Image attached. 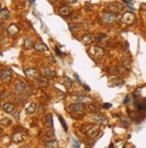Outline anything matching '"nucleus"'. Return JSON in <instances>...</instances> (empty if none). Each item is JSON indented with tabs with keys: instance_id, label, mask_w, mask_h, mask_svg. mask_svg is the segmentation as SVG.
Listing matches in <instances>:
<instances>
[{
	"instance_id": "79ce46f5",
	"label": "nucleus",
	"mask_w": 146,
	"mask_h": 148,
	"mask_svg": "<svg viewBox=\"0 0 146 148\" xmlns=\"http://www.w3.org/2000/svg\"><path fill=\"white\" fill-rule=\"evenodd\" d=\"M125 1L126 3H131V2H132V0H125Z\"/></svg>"
},
{
	"instance_id": "9b49d317",
	"label": "nucleus",
	"mask_w": 146,
	"mask_h": 148,
	"mask_svg": "<svg viewBox=\"0 0 146 148\" xmlns=\"http://www.w3.org/2000/svg\"><path fill=\"white\" fill-rule=\"evenodd\" d=\"M36 81H37L38 86L41 87V88H43V89L48 87V85H49V81H48L47 77H43V76L38 77L37 79H36Z\"/></svg>"
},
{
	"instance_id": "37998d69",
	"label": "nucleus",
	"mask_w": 146,
	"mask_h": 148,
	"mask_svg": "<svg viewBox=\"0 0 146 148\" xmlns=\"http://www.w3.org/2000/svg\"><path fill=\"white\" fill-rule=\"evenodd\" d=\"M109 148H114V145H113V144H111V145H109Z\"/></svg>"
},
{
	"instance_id": "f8f14e48",
	"label": "nucleus",
	"mask_w": 146,
	"mask_h": 148,
	"mask_svg": "<svg viewBox=\"0 0 146 148\" xmlns=\"http://www.w3.org/2000/svg\"><path fill=\"white\" fill-rule=\"evenodd\" d=\"M123 84V81L120 78H113L110 79V81L108 83L109 87H117V86H121Z\"/></svg>"
},
{
	"instance_id": "a211bd4d",
	"label": "nucleus",
	"mask_w": 146,
	"mask_h": 148,
	"mask_svg": "<svg viewBox=\"0 0 146 148\" xmlns=\"http://www.w3.org/2000/svg\"><path fill=\"white\" fill-rule=\"evenodd\" d=\"M3 110L5 113H8V114H13L14 110H15V106L13 103H10V102H7L3 106Z\"/></svg>"
},
{
	"instance_id": "1a4fd4ad",
	"label": "nucleus",
	"mask_w": 146,
	"mask_h": 148,
	"mask_svg": "<svg viewBox=\"0 0 146 148\" xmlns=\"http://www.w3.org/2000/svg\"><path fill=\"white\" fill-rule=\"evenodd\" d=\"M75 99L77 100L78 103L80 104H91V98H89L87 95H81V96H78L75 98Z\"/></svg>"
},
{
	"instance_id": "7ed1b4c3",
	"label": "nucleus",
	"mask_w": 146,
	"mask_h": 148,
	"mask_svg": "<svg viewBox=\"0 0 146 148\" xmlns=\"http://www.w3.org/2000/svg\"><path fill=\"white\" fill-rule=\"evenodd\" d=\"M117 18L116 14L112 13V12H105L101 15V19H102L103 23L106 25H110L112 23H114Z\"/></svg>"
},
{
	"instance_id": "f257e3e1",
	"label": "nucleus",
	"mask_w": 146,
	"mask_h": 148,
	"mask_svg": "<svg viewBox=\"0 0 146 148\" xmlns=\"http://www.w3.org/2000/svg\"><path fill=\"white\" fill-rule=\"evenodd\" d=\"M82 131L88 137L95 138L99 133V127L97 125H88L86 124L82 127Z\"/></svg>"
},
{
	"instance_id": "4be33fe9",
	"label": "nucleus",
	"mask_w": 146,
	"mask_h": 148,
	"mask_svg": "<svg viewBox=\"0 0 146 148\" xmlns=\"http://www.w3.org/2000/svg\"><path fill=\"white\" fill-rule=\"evenodd\" d=\"M44 124H45V127H48V128H52V127H53L52 116L50 115V114H49V115L46 117V118H45V122H44Z\"/></svg>"
},
{
	"instance_id": "c9c22d12",
	"label": "nucleus",
	"mask_w": 146,
	"mask_h": 148,
	"mask_svg": "<svg viewBox=\"0 0 146 148\" xmlns=\"http://www.w3.org/2000/svg\"><path fill=\"white\" fill-rule=\"evenodd\" d=\"M141 10H143V11H146V3H143L142 5H141Z\"/></svg>"
},
{
	"instance_id": "39448f33",
	"label": "nucleus",
	"mask_w": 146,
	"mask_h": 148,
	"mask_svg": "<svg viewBox=\"0 0 146 148\" xmlns=\"http://www.w3.org/2000/svg\"><path fill=\"white\" fill-rule=\"evenodd\" d=\"M70 109L71 112L75 113V114H82L85 109V107L83 104L80 103H75L70 106Z\"/></svg>"
},
{
	"instance_id": "9d476101",
	"label": "nucleus",
	"mask_w": 146,
	"mask_h": 148,
	"mask_svg": "<svg viewBox=\"0 0 146 148\" xmlns=\"http://www.w3.org/2000/svg\"><path fill=\"white\" fill-rule=\"evenodd\" d=\"M26 89V85L22 81H17L15 84V90L18 93H23Z\"/></svg>"
},
{
	"instance_id": "4468645a",
	"label": "nucleus",
	"mask_w": 146,
	"mask_h": 148,
	"mask_svg": "<svg viewBox=\"0 0 146 148\" xmlns=\"http://www.w3.org/2000/svg\"><path fill=\"white\" fill-rule=\"evenodd\" d=\"M7 33L9 35H16V33H18V31H19V27L16 25L15 24H12L11 25H9L8 26V28H7Z\"/></svg>"
},
{
	"instance_id": "f03ea898",
	"label": "nucleus",
	"mask_w": 146,
	"mask_h": 148,
	"mask_svg": "<svg viewBox=\"0 0 146 148\" xmlns=\"http://www.w3.org/2000/svg\"><path fill=\"white\" fill-rule=\"evenodd\" d=\"M106 8H108L109 12L116 14V13L122 12V11L125 9V5H123V4H122L121 2H112L108 5Z\"/></svg>"
},
{
	"instance_id": "58836bf2",
	"label": "nucleus",
	"mask_w": 146,
	"mask_h": 148,
	"mask_svg": "<svg viewBox=\"0 0 146 148\" xmlns=\"http://www.w3.org/2000/svg\"><path fill=\"white\" fill-rule=\"evenodd\" d=\"M55 51H56V52H57V54H58V55H61V53H60V51L59 50V48H58L57 46L55 47Z\"/></svg>"
},
{
	"instance_id": "c03bdc74",
	"label": "nucleus",
	"mask_w": 146,
	"mask_h": 148,
	"mask_svg": "<svg viewBox=\"0 0 146 148\" xmlns=\"http://www.w3.org/2000/svg\"><path fill=\"white\" fill-rule=\"evenodd\" d=\"M56 1H57V2H61L62 0H56Z\"/></svg>"
},
{
	"instance_id": "473e14b6",
	"label": "nucleus",
	"mask_w": 146,
	"mask_h": 148,
	"mask_svg": "<svg viewBox=\"0 0 146 148\" xmlns=\"http://www.w3.org/2000/svg\"><path fill=\"white\" fill-rule=\"evenodd\" d=\"M106 37V35H104V33H100V35H98V42H102Z\"/></svg>"
},
{
	"instance_id": "a19ab883",
	"label": "nucleus",
	"mask_w": 146,
	"mask_h": 148,
	"mask_svg": "<svg viewBox=\"0 0 146 148\" xmlns=\"http://www.w3.org/2000/svg\"><path fill=\"white\" fill-rule=\"evenodd\" d=\"M49 59H50V61H52V62H56V61L52 58V56H49Z\"/></svg>"
},
{
	"instance_id": "423d86ee",
	"label": "nucleus",
	"mask_w": 146,
	"mask_h": 148,
	"mask_svg": "<svg viewBox=\"0 0 146 148\" xmlns=\"http://www.w3.org/2000/svg\"><path fill=\"white\" fill-rule=\"evenodd\" d=\"M93 122H95L97 125H102V126H106L108 125V120L106 119V117L98 115V114H95V116L93 117Z\"/></svg>"
},
{
	"instance_id": "f3484780",
	"label": "nucleus",
	"mask_w": 146,
	"mask_h": 148,
	"mask_svg": "<svg viewBox=\"0 0 146 148\" xmlns=\"http://www.w3.org/2000/svg\"><path fill=\"white\" fill-rule=\"evenodd\" d=\"M12 77V73H11L10 71L5 69L1 71V81H8V79H11Z\"/></svg>"
},
{
	"instance_id": "2eb2a0df",
	"label": "nucleus",
	"mask_w": 146,
	"mask_h": 148,
	"mask_svg": "<svg viewBox=\"0 0 146 148\" xmlns=\"http://www.w3.org/2000/svg\"><path fill=\"white\" fill-rule=\"evenodd\" d=\"M70 13V8L69 7H67V5H62V7H60L58 10V14L62 16L69 15Z\"/></svg>"
},
{
	"instance_id": "ddd939ff",
	"label": "nucleus",
	"mask_w": 146,
	"mask_h": 148,
	"mask_svg": "<svg viewBox=\"0 0 146 148\" xmlns=\"http://www.w3.org/2000/svg\"><path fill=\"white\" fill-rule=\"evenodd\" d=\"M24 47H25V49H26V50H30V49H32L33 47H35V44H33V40H32L30 37L25 36V37L24 38Z\"/></svg>"
},
{
	"instance_id": "cd10ccee",
	"label": "nucleus",
	"mask_w": 146,
	"mask_h": 148,
	"mask_svg": "<svg viewBox=\"0 0 146 148\" xmlns=\"http://www.w3.org/2000/svg\"><path fill=\"white\" fill-rule=\"evenodd\" d=\"M122 63L125 69H129V68L131 67V60L127 58V57H123L122 59Z\"/></svg>"
},
{
	"instance_id": "393cba45",
	"label": "nucleus",
	"mask_w": 146,
	"mask_h": 148,
	"mask_svg": "<svg viewBox=\"0 0 146 148\" xmlns=\"http://www.w3.org/2000/svg\"><path fill=\"white\" fill-rule=\"evenodd\" d=\"M63 85L67 89H70L72 87V81L68 76H63Z\"/></svg>"
},
{
	"instance_id": "ea45409f",
	"label": "nucleus",
	"mask_w": 146,
	"mask_h": 148,
	"mask_svg": "<svg viewBox=\"0 0 146 148\" xmlns=\"http://www.w3.org/2000/svg\"><path fill=\"white\" fill-rule=\"evenodd\" d=\"M129 101V96H126V98L123 100V104H127V102Z\"/></svg>"
},
{
	"instance_id": "6e6552de",
	"label": "nucleus",
	"mask_w": 146,
	"mask_h": 148,
	"mask_svg": "<svg viewBox=\"0 0 146 148\" xmlns=\"http://www.w3.org/2000/svg\"><path fill=\"white\" fill-rule=\"evenodd\" d=\"M25 75L29 78V79H37L39 77V71L35 69V68H29V69H26L25 71Z\"/></svg>"
},
{
	"instance_id": "20e7f679",
	"label": "nucleus",
	"mask_w": 146,
	"mask_h": 148,
	"mask_svg": "<svg viewBox=\"0 0 146 148\" xmlns=\"http://www.w3.org/2000/svg\"><path fill=\"white\" fill-rule=\"evenodd\" d=\"M134 18H135V15H134L133 13L132 12H125L123 13L122 17H121V22L125 25H132Z\"/></svg>"
},
{
	"instance_id": "bb28decb",
	"label": "nucleus",
	"mask_w": 146,
	"mask_h": 148,
	"mask_svg": "<svg viewBox=\"0 0 146 148\" xmlns=\"http://www.w3.org/2000/svg\"><path fill=\"white\" fill-rule=\"evenodd\" d=\"M27 99V95H23L22 93H19L17 96H15V101L17 102V103H22V102H24L25 99Z\"/></svg>"
},
{
	"instance_id": "e433bc0d",
	"label": "nucleus",
	"mask_w": 146,
	"mask_h": 148,
	"mask_svg": "<svg viewBox=\"0 0 146 148\" xmlns=\"http://www.w3.org/2000/svg\"><path fill=\"white\" fill-rule=\"evenodd\" d=\"M39 110H40V111H38V114H42V113H43V112H44V107H43V106H41L40 109H39Z\"/></svg>"
},
{
	"instance_id": "72a5a7b5",
	"label": "nucleus",
	"mask_w": 146,
	"mask_h": 148,
	"mask_svg": "<svg viewBox=\"0 0 146 148\" xmlns=\"http://www.w3.org/2000/svg\"><path fill=\"white\" fill-rule=\"evenodd\" d=\"M73 147L74 148H80V144H78V142L76 141L75 139H73Z\"/></svg>"
},
{
	"instance_id": "7c9ffc66",
	"label": "nucleus",
	"mask_w": 146,
	"mask_h": 148,
	"mask_svg": "<svg viewBox=\"0 0 146 148\" xmlns=\"http://www.w3.org/2000/svg\"><path fill=\"white\" fill-rule=\"evenodd\" d=\"M78 26H80V25H78V24H70L69 25V27H70V29L71 30V32L77 31L78 29Z\"/></svg>"
},
{
	"instance_id": "6ab92c4d",
	"label": "nucleus",
	"mask_w": 146,
	"mask_h": 148,
	"mask_svg": "<svg viewBox=\"0 0 146 148\" xmlns=\"http://www.w3.org/2000/svg\"><path fill=\"white\" fill-rule=\"evenodd\" d=\"M81 42H82V43H84L85 45H88V44H91L94 42V38H93V36L87 33V35H83Z\"/></svg>"
},
{
	"instance_id": "412c9836",
	"label": "nucleus",
	"mask_w": 146,
	"mask_h": 148,
	"mask_svg": "<svg viewBox=\"0 0 146 148\" xmlns=\"http://www.w3.org/2000/svg\"><path fill=\"white\" fill-rule=\"evenodd\" d=\"M23 134L21 132H15L13 136H12V140L15 143H21L22 141H23Z\"/></svg>"
},
{
	"instance_id": "2f4dec72",
	"label": "nucleus",
	"mask_w": 146,
	"mask_h": 148,
	"mask_svg": "<svg viewBox=\"0 0 146 148\" xmlns=\"http://www.w3.org/2000/svg\"><path fill=\"white\" fill-rule=\"evenodd\" d=\"M59 119H60V123L62 124V126H63V127H64L65 131H67V130H68V127H67V124H66V122H65V120H64V119L62 118V117H61V116H59Z\"/></svg>"
},
{
	"instance_id": "dca6fc26",
	"label": "nucleus",
	"mask_w": 146,
	"mask_h": 148,
	"mask_svg": "<svg viewBox=\"0 0 146 148\" xmlns=\"http://www.w3.org/2000/svg\"><path fill=\"white\" fill-rule=\"evenodd\" d=\"M10 17V12L9 10L7 8H3L0 11V18H1V21H7V19H9Z\"/></svg>"
},
{
	"instance_id": "a878e982",
	"label": "nucleus",
	"mask_w": 146,
	"mask_h": 148,
	"mask_svg": "<svg viewBox=\"0 0 146 148\" xmlns=\"http://www.w3.org/2000/svg\"><path fill=\"white\" fill-rule=\"evenodd\" d=\"M45 148H58V142L52 140V141H49L44 145Z\"/></svg>"
},
{
	"instance_id": "c85d7f7f",
	"label": "nucleus",
	"mask_w": 146,
	"mask_h": 148,
	"mask_svg": "<svg viewBox=\"0 0 146 148\" xmlns=\"http://www.w3.org/2000/svg\"><path fill=\"white\" fill-rule=\"evenodd\" d=\"M88 107L89 111L94 113V114H98L99 113V109H98V107L96 105H94V104H88Z\"/></svg>"
},
{
	"instance_id": "0eeeda50",
	"label": "nucleus",
	"mask_w": 146,
	"mask_h": 148,
	"mask_svg": "<svg viewBox=\"0 0 146 148\" xmlns=\"http://www.w3.org/2000/svg\"><path fill=\"white\" fill-rule=\"evenodd\" d=\"M90 53L94 56L96 57L97 59H100L101 57L104 55V50L101 48V47H98V46H94L90 49Z\"/></svg>"
},
{
	"instance_id": "4c0bfd02",
	"label": "nucleus",
	"mask_w": 146,
	"mask_h": 148,
	"mask_svg": "<svg viewBox=\"0 0 146 148\" xmlns=\"http://www.w3.org/2000/svg\"><path fill=\"white\" fill-rule=\"evenodd\" d=\"M111 104H109V103H106V104H104V107H105V109H109V107H111Z\"/></svg>"
},
{
	"instance_id": "5701e85b",
	"label": "nucleus",
	"mask_w": 146,
	"mask_h": 148,
	"mask_svg": "<svg viewBox=\"0 0 146 148\" xmlns=\"http://www.w3.org/2000/svg\"><path fill=\"white\" fill-rule=\"evenodd\" d=\"M44 73H45V76L49 79V78H53L56 75V72L52 71L49 67L44 66Z\"/></svg>"
},
{
	"instance_id": "aec40b11",
	"label": "nucleus",
	"mask_w": 146,
	"mask_h": 148,
	"mask_svg": "<svg viewBox=\"0 0 146 148\" xmlns=\"http://www.w3.org/2000/svg\"><path fill=\"white\" fill-rule=\"evenodd\" d=\"M33 48H35L36 51H38V52H47V51H49L48 47L43 43H35V47Z\"/></svg>"
},
{
	"instance_id": "b1692460",
	"label": "nucleus",
	"mask_w": 146,
	"mask_h": 148,
	"mask_svg": "<svg viewBox=\"0 0 146 148\" xmlns=\"http://www.w3.org/2000/svg\"><path fill=\"white\" fill-rule=\"evenodd\" d=\"M35 109H36V104L35 103V102H31L30 105L25 109V112L27 114H32L35 111Z\"/></svg>"
},
{
	"instance_id": "f704fd0d",
	"label": "nucleus",
	"mask_w": 146,
	"mask_h": 148,
	"mask_svg": "<svg viewBox=\"0 0 146 148\" xmlns=\"http://www.w3.org/2000/svg\"><path fill=\"white\" fill-rule=\"evenodd\" d=\"M67 3H69L70 5H73V4H76L78 2V0H66Z\"/></svg>"
},
{
	"instance_id": "c756f323",
	"label": "nucleus",
	"mask_w": 146,
	"mask_h": 148,
	"mask_svg": "<svg viewBox=\"0 0 146 148\" xmlns=\"http://www.w3.org/2000/svg\"><path fill=\"white\" fill-rule=\"evenodd\" d=\"M137 107H138L139 110H142V111L146 110V100H144V101L141 102V103H140Z\"/></svg>"
}]
</instances>
